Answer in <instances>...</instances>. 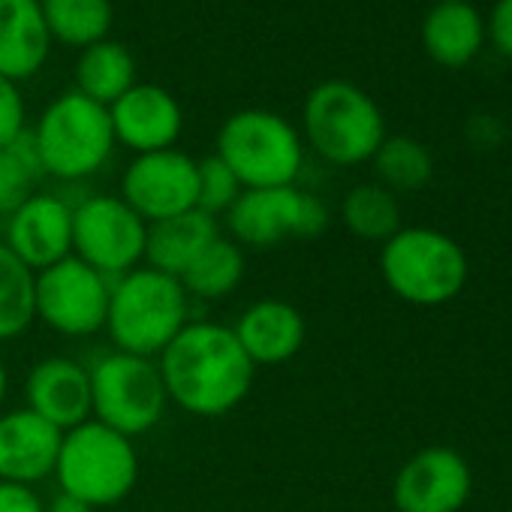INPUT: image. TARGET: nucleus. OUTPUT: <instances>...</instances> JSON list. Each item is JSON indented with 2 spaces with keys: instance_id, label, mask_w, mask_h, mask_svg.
<instances>
[{
  "instance_id": "nucleus-29",
  "label": "nucleus",
  "mask_w": 512,
  "mask_h": 512,
  "mask_svg": "<svg viewBox=\"0 0 512 512\" xmlns=\"http://www.w3.org/2000/svg\"><path fill=\"white\" fill-rule=\"evenodd\" d=\"M199 181H196V208L211 214V217H220L226 214L235 199L244 193V187L238 184V178L232 175V169L217 157H202L199 160Z\"/></svg>"
},
{
  "instance_id": "nucleus-2",
  "label": "nucleus",
  "mask_w": 512,
  "mask_h": 512,
  "mask_svg": "<svg viewBox=\"0 0 512 512\" xmlns=\"http://www.w3.org/2000/svg\"><path fill=\"white\" fill-rule=\"evenodd\" d=\"M190 296L178 278L139 266L112 281L106 332L118 353L157 359L190 323Z\"/></svg>"
},
{
  "instance_id": "nucleus-11",
  "label": "nucleus",
  "mask_w": 512,
  "mask_h": 512,
  "mask_svg": "<svg viewBox=\"0 0 512 512\" xmlns=\"http://www.w3.org/2000/svg\"><path fill=\"white\" fill-rule=\"evenodd\" d=\"M112 281L76 256L34 275V317L58 335L88 338L106 329Z\"/></svg>"
},
{
  "instance_id": "nucleus-10",
  "label": "nucleus",
  "mask_w": 512,
  "mask_h": 512,
  "mask_svg": "<svg viewBox=\"0 0 512 512\" xmlns=\"http://www.w3.org/2000/svg\"><path fill=\"white\" fill-rule=\"evenodd\" d=\"M148 223L121 196H88L73 205V256L115 281L145 260Z\"/></svg>"
},
{
  "instance_id": "nucleus-33",
  "label": "nucleus",
  "mask_w": 512,
  "mask_h": 512,
  "mask_svg": "<svg viewBox=\"0 0 512 512\" xmlns=\"http://www.w3.org/2000/svg\"><path fill=\"white\" fill-rule=\"evenodd\" d=\"M46 512H97V509H94V506H88L85 500L73 497V494L58 491V494H55V500L46 506Z\"/></svg>"
},
{
  "instance_id": "nucleus-12",
  "label": "nucleus",
  "mask_w": 512,
  "mask_h": 512,
  "mask_svg": "<svg viewBox=\"0 0 512 512\" xmlns=\"http://www.w3.org/2000/svg\"><path fill=\"white\" fill-rule=\"evenodd\" d=\"M199 160L178 148L136 154L121 178V199L145 220H169L196 208Z\"/></svg>"
},
{
  "instance_id": "nucleus-8",
  "label": "nucleus",
  "mask_w": 512,
  "mask_h": 512,
  "mask_svg": "<svg viewBox=\"0 0 512 512\" xmlns=\"http://www.w3.org/2000/svg\"><path fill=\"white\" fill-rule=\"evenodd\" d=\"M88 371H91V404H94L91 419L103 422L106 428L130 440L160 425L169 398L157 359L115 350Z\"/></svg>"
},
{
  "instance_id": "nucleus-19",
  "label": "nucleus",
  "mask_w": 512,
  "mask_h": 512,
  "mask_svg": "<svg viewBox=\"0 0 512 512\" xmlns=\"http://www.w3.org/2000/svg\"><path fill=\"white\" fill-rule=\"evenodd\" d=\"M52 55L40 0H0V79H34Z\"/></svg>"
},
{
  "instance_id": "nucleus-3",
  "label": "nucleus",
  "mask_w": 512,
  "mask_h": 512,
  "mask_svg": "<svg viewBox=\"0 0 512 512\" xmlns=\"http://www.w3.org/2000/svg\"><path fill=\"white\" fill-rule=\"evenodd\" d=\"M244 190L290 187L305 166L302 133L278 112L241 109L217 130L214 151Z\"/></svg>"
},
{
  "instance_id": "nucleus-22",
  "label": "nucleus",
  "mask_w": 512,
  "mask_h": 512,
  "mask_svg": "<svg viewBox=\"0 0 512 512\" xmlns=\"http://www.w3.org/2000/svg\"><path fill=\"white\" fill-rule=\"evenodd\" d=\"M73 79H76L73 91L109 109L118 97H124L136 85V61L130 49H124L121 43L100 40L79 52Z\"/></svg>"
},
{
  "instance_id": "nucleus-25",
  "label": "nucleus",
  "mask_w": 512,
  "mask_h": 512,
  "mask_svg": "<svg viewBox=\"0 0 512 512\" xmlns=\"http://www.w3.org/2000/svg\"><path fill=\"white\" fill-rule=\"evenodd\" d=\"M344 226L362 241H389L401 229V205L383 184H359L341 202Z\"/></svg>"
},
{
  "instance_id": "nucleus-16",
  "label": "nucleus",
  "mask_w": 512,
  "mask_h": 512,
  "mask_svg": "<svg viewBox=\"0 0 512 512\" xmlns=\"http://www.w3.org/2000/svg\"><path fill=\"white\" fill-rule=\"evenodd\" d=\"M25 398L28 410L58 431H70L94 416L91 371L70 356H49L37 362L25 380Z\"/></svg>"
},
{
  "instance_id": "nucleus-1",
  "label": "nucleus",
  "mask_w": 512,
  "mask_h": 512,
  "mask_svg": "<svg viewBox=\"0 0 512 512\" xmlns=\"http://www.w3.org/2000/svg\"><path fill=\"white\" fill-rule=\"evenodd\" d=\"M157 368L166 398L199 419L232 413L250 395L256 374L232 326L208 320L187 323L157 356Z\"/></svg>"
},
{
  "instance_id": "nucleus-4",
  "label": "nucleus",
  "mask_w": 512,
  "mask_h": 512,
  "mask_svg": "<svg viewBox=\"0 0 512 512\" xmlns=\"http://www.w3.org/2000/svg\"><path fill=\"white\" fill-rule=\"evenodd\" d=\"M386 139L380 106L353 82L329 79L311 88L302 109V142L332 163L359 166L371 160Z\"/></svg>"
},
{
  "instance_id": "nucleus-21",
  "label": "nucleus",
  "mask_w": 512,
  "mask_h": 512,
  "mask_svg": "<svg viewBox=\"0 0 512 512\" xmlns=\"http://www.w3.org/2000/svg\"><path fill=\"white\" fill-rule=\"evenodd\" d=\"M485 43V22L467 0H440L422 22V46L428 58L446 70L467 67Z\"/></svg>"
},
{
  "instance_id": "nucleus-23",
  "label": "nucleus",
  "mask_w": 512,
  "mask_h": 512,
  "mask_svg": "<svg viewBox=\"0 0 512 512\" xmlns=\"http://www.w3.org/2000/svg\"><path fill=\"white\" fill-rule=\"evenodd\" d=\"M244 272H247L244 247L235 244L232 238L220 235L196 256V260L190 263V269L178 281L190 299L220 302L241 287Z\"/></svg>"
},
{
  "instance_id": "nucleus-14",
  "label": "nucleus",
  "mask_w": 512,
  "mask_h": 512,
  "mask_svg": "<svg viewBox=\"0 0 512 512\" xmlns=\"http://www.w3.org/2000/svg\"><path fill=\"white\" fill-rule=\"evenodd\" d=\"M115 142L133 154H154L175 148L184 130L181 103L154 82H136L109 106Z\"/></svg>"
},
{
  "instance_id": "nucleus-7",
  "label": "nucleus",
  "mask_w": 512,
  "mask_h": 512,
  "mask_svg": "<svg viewBox=\"0 0 512 512\" xmlns=\"http://www.w3.org/2000/svg\"><path fill=\"white\" fill-rule=\"evenodd\" d=\"M52 476L64 494H73L94 509H106L136 488L139 455L130 437L88 419L64 431Z\"/></svg>"
},
{
  "instance_id": "nucleus-18",
  "label": "nucleus",
  "mask_w": 512,
  "mask_h": 512,
  "mask_svg": "<svg viewBox=\"0 0 512 512\" xmlns=\"http://www.w3.org/2000/svg\"><path fill=\"white\" fill-rule=\"evenodd\" d=\"M247 359L260 365H284L305 347L308 326L296 305L284 299H260L241 311L232 326Z\"/></svg>"
},
{
  "instance_id": "nucleus-13",
  "label": "nucleus",
  "mask_w": 512,
  "mask_h": 512,
  "mask_svg": "<svg viewBox=\"0 0 512 512\" xmlns=\"http://www.w3.org/2000/svg\"><path fill=\"white\" fill-rule=\"evenodd\" d=\"M473 491L467 461L449 446L419 449L395 476L392 500L398 512H458Z\"/></svg>"
},
{
  "instance_id": "nucleus-27",
  "label": "nucleus",
  "mask_w": 512,
  "mask_h": 512,
  "mask_svg": "<svg viewBox=\"0 0 512 512\" xmlns=\"http://www.w3.org/2000/svg\"><path fill=\"white\" fill-rule=\"evenodd\" d=\"M34 272L0 241V344L34 323Z\"/></svg>"
},
{
  "instance_id": "nucleus-5",
  "label": "nucleus",
  "mask_w": 512,
  "mask_h": 512,
  "mask_svg": "<svg viewBox=\"0 0 512 512\" xmlns=\"http://www.w3.org/2000/svg\"><path fill=\"white\" fill-rule=\"evenodd\" d=\"M31 142L37 148L43 175L61 181H82L100 172L118 145L109 109L82 97L79 91L55 97L40 112Z\"/></svg>"
},
{
  "instance_id": "nucleus-17",
  "label": "nucleus",
  "mask_w": 512,
  "mask_h": 512,
  "mask_svg": "<svg viewBox=\"0 0 512 512\" xmlns=\"http://www.w3.org/2000/svg\"><path fill=\"white\" fill-rule=\"evenodd\" d=\"M61 437L55 425L40 419L34 410L0 413V482L34 485L55 473Z\"/></svg>"
},
{
  "instance_id": "nucleus-28",
  "label": "nucleus",
  "mask_w": 512,
  "mask_h": 512,
  "mask_svg": "<svg viewBox=\"0 0 512 512\" xmlns=\"http://www.w3.org/2000/svg\"><path fill=\"white\" fill-rule=\"evenodd\" d=\"M40 178L43 166L31 142V130H25L13 145L0 148V217L19 211L37 193Z\"/></svg>"
},
{
  "instance_id": "nucleus-31",
  "label": "nucleus",
  "mask_w": 512,
  "mask_h": 512,
  "mask_svg": "<svg viewBox=\"0 0 512 512\" xmlns=\"http://www.w3.org/2000/svg\"><path fill=\"white\" fill-rule=\"evenodd\" d=\"M485 34L491 37L497 52L512 61V0H497L488 16Z\"/></svg>"
},
{
  "instance_id": "nucleus-30",
  "label": "nucleus",
  "mask_w": 512,
  "mask_h": 512,
  "mask_svg": "<svg viewBox=\"0 0 512 512\" xmlns=\"http://www.w3.org/2000/svg\"><path fill=\"white\" fill-rule=\"evenodd\" d=\"M25 97L16 82L0 79V148L13 145L28 127H25Z\"/></svg>"
},
{
  "instance_id": "nucleus-24",
  "label": "nucleus",
  "mask_w": 512,
  "mask_h": 512,
  "mask_svg": "<svg viewBox=\"0 0 512 512\" xmlns=\"http://www.w3.org/2000/svg\"><path fill=\"white\" fill-rule=\"evenodd\" d=\"M40 13L52 43L79 52L109 40L115 22L112 0H40Z\"/></svg>"
},
{
  "instance_id": "nucleus-15",
  "label": "nucleus",
  "mask_w": 512,
  "mask_h": 512,
  "mask_svg": "<svg viewBox=\"0 0 512 512\" xmlns=\"http://www.w3.org/2000/svg\"><path fill=\"white\" fill-rule=\"evenodd\" d=\"M19 260L37 275L73 256V205L52 193H34L7 217V241Z\"/></svg>"
},
{
  "instance_id": "nucleus-20",
  "label": "nucleus",
  "mask_w": 512,
  "mask_h": 512,
  "mask_svg": "<svg viewBox=\"0 0 512 512\" xmlns=\"http://www.w3.org/2000/svg\"><path fill=\"white\" fill-rule=\"evenodd\" d=\"M214 238H220V223H217V217H211L199 208L184 211L169 220L148 223L142 266L163 272L169 278H181Z\"/></svg>"
},
{
  "instance_id": "nucleus-6",
  "label": "nucleus",
  "mask_w": 512,
  "mask_h": 512,
  "mask_svg": "<svg viewBox=\"0 0 512 512\" xmlns=\"http://www.w3.org/2000/svg\"><path fill=\"white\" fill-rule=\"evenodd\" d=\"M380 275L407 305L452 302L467 281V256L455 238L425 226H401L380 250Z\"/></svg>"
},
{
  "instance_id": "nucleus-32",
  "label": "nucleus",
  "mask_w": 512,
  "mask_h": 512,
  "mask_svg": "<svg viewBox=\"0 0 512 512\" xmlns=\"http://www.w3.org/2000/svg\"><path fill=\"white\" fill-rule=\"evenodd\" d=\"M0 512H46V503L34 485L0 482Z\"/></svg>"
},
{
  "instance_id": "nucleus-9",
  "label": "nucleus",
  "mask_w": 512,
  "mask_h": 512,
  "mask_svg": "<svg viewBox=\"0 0 512 512\" xmlns=\"http://www.w3.org/2000/svg\"><path fill=\"white\" fill-rule=\"evenodd\" d=\"M229 238L241 247H281L287 241L317 238L329 229V208L308 190L263 187L244 190L223 214Z\"/></svg>"
},
{
  "instance_id": "nucleus-26",
  "label": "nucleus",
  "mask_w": 512,
  "mask_h": 512,
  "mask_svg": "<svg viewBox=\"0 0 512 512\" xmlns=\"http://www.w3.org/2000/svg\"><path fill=\"white\" fill-rule=\"evenodd\" d=\"M371 163L377 169L380 184L392 193L422 190L434 175L431 151L410 136H386Z\"/></svg>"
},
{
  "instance_id": "nucleus-34",
  "label": "nucleus",
  "mask_w": 512,
  "mask_h": 512,
  "mask_svg": "<svg viewBox=\"0 0 512 512\" xmlns=\"http://www.w3.org/2000/svg\"><path fill=\"white\" fill-rule=\"evenodd\" d=\"M7 389H10V374H7V365H4V359H0V413H4Z\"/></svg>"
}]
</instances>
